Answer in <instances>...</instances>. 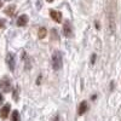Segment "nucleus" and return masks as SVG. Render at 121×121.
<instances>
[{
  "instance_id": "f257e3e1",
  "label": "nucleus",
  "mask_w": 121,
  "mask_h": 121,
  "mask_svg": "<svg viewBox=\"0 0 121 121\" xmlns=\"http://www.w3.org/2000/svg\"><path fill=\"white\" fill-rule=\"evenodd\" d=\"M63 65V59H62V53L59 51L53 52L52 55V67L55 70H59Z\"/></svg>"
},
{
  "instance_id": "f03ea898",
  "label": "nucleus",
  "mask_w": 121,
  "mask_h": 121,
  "mask_svg": "<svg viewBox=\"0 0 121 121\" xmlns=\"http://www.w3.org/2000/svg\"><path fill=\"white\" fill-rule=\"evenodd\" d=\"M0 88L3 90V92H10L11 91L12 86H11V80H10L9 76H4L0 80Z\"/></svg>"
},
{
  "instance_id": "7ed1b4c3",
  "label": "nucleus",
  "mask_w": 121,
  "mask_h": 121,
  "mask_svg": "<svg viewBox=\"0 0 121 121\" xmlns=\"http://www.w3.org/2000/svg\"><path fill=\"white\" fill-rule=\"evenodd\" d=\"M63 34L67 38L73 36V29H72V24L69 23V21H65L64 24H63Z\"/></svg>"
},
{
  "instance_id": "20e7f679",
  "label": "nucleus",
  "mask_w": 121,
  "mask_h": 121,
  "mask_svg": "<svg viewBox=\"0 0 121 121\" xmlns=\"http://www.w3.org/2000/svg\"><path fill=\"white\" fill-rule=\"evenodd\" d=\"M6 63L10 68V70H13L15 69V63H16V59H15V56L12 53H9L6 56Z\"/></svg>"
},
{
  "instance_id": "39448f33",
  "label": "nucleus",
  "mask_w": 121,
  "mask_h": 121,
  "mask_svg": "<svg viewBox=\"0 0 121 121\" xmlns=\"http://www.w3.org/2000/svg\"><path fill=\"white\" fill-rule=\"evenodd\" d=\"M50 15H51V18L53 19V21H56L57 23H59L60 21H62V13H60L59 11L51 10V11H50Z\"/></svg>"
},
{
  "instance_id": "423d86ee",
  "label": "nucleus",
  "mask_w": 121,
  "mask_h": 121,
  "mask_svg": "<svg viewBox=\"0 0 121 121\" xmlns=\"http://www.w3.org/2000/svg\"><path fill=\"white\" fill-rule=\"evenodd\" d=\"M28 23V16L27 15H22V16H19L18 19H17V26L19 27H23Z\"/></svg>"
},
{
  "instance_id": "0eeeda50",
  "label": "nucleus",
  "mask_w": 121,
  "mask_h": 121,
  "mask_svg": "<svg viewBox=\"0 0 121 121\" xmlns=\"http://www.w3.org/2000/svg\"><path fill=\"white\" fill-rule=\"evenodd\" d=\"M9 113H10V104H6L3 107V109L0 110V116L3 119H6L9 116Z\"/></svg>"
},
{
  "instance_id": "6e6552de",
  "label": "nucleus",
  "mask_w": 121,
  "mask_h": 121,
  "mask_svg": "<svg viewBox=\"0 0 121 121\" xmlns=\"http://www.w3.org/2000/svg\"><path fill=\"white\" fill-rule=\"evenodd\" d=\"M87 109H88V104H87V102H84L80 104V107H79V115H82V114H85L86 112H87Z\"/></svg>"
},
{
  "instance_id": "1a4fd4ad",
  "label": "nucleus",
  "mask_w": 121,
  "mask_h": 121,
  "mask_svg": "<svg viewBox=\"0 0 121 121\" xmlns=\"http://www.w3.org/2000/svg\"><path fill=\"white\" fill-rule=\"evenodd\" d=\"M11 121H21V116H19V113L17 110L12 113V116H11Z\"/></svg>"
},
{
  "instance_id": "9d476101",
  "label": "nucleus",
  "mask_w": 121,
  "mask_h": 121,
  "mask_svg": "<svg viewBox=\"0 0 121 121\" xmlns=\"http://www.w3.org/2000/svg\"><path fill=\"white\" fill-rule=\"evenodd\" d=\"M13 11H15V6H13V5H10V6L5 10V13L9 15V16H12V15H13Z\"/></svg>"
},
{
  "instance_id": "9b49d317",
  "label": "nucleus",
  "mask_w": 121,
  "mask_h": 121,
  "mask_svg": "<svg viewBox=\"0 0 121 121\" xmlns=\"http://www.w3.org/2000/svg\"><path fill=\"white\" fill-rule=\"evenodd\" d=\"M46 36V29L45 28H40L39 29V38L40 39H44Z\"/></svg>"
},
{
  "instance_id": "f8f14e48",
  "label": "nucleus",
  "mask_w": 121,
  "mask_h": 121,
  "mask_svg": "<svg viewBox=\"0 0 121 121\" xmlns=\"http://www.w3.org/2000/svg\"><path fill=\"white\" fill-rule=\"evenodd\" d=\"M4 24H5V19H0V28L4 27Z\"/></svg>"
},
{
  "instance_id": "ddd939ff",
  "label": "nucleus",
  "mask_w": 121,
  "mask_h": 121,
  "mask_svg": "<svg viewBox=\"0 0 121 121\" xmlns=\"http://www.w3.org/2000/svg\"><path fill=\"white\" fill-rule=\"evenodd\" d=\"M3 102H4V97H3L1 93H0V104H3Z\"/></svg>"
},
{
  "instance_id": "4468645a",
  "label": "nucleus",
  "mask_w": 121,
  "mask_h": 121,
  "mask_svg": "<svg viewBox=\"0 0 121 121\" xmlns=\"http://www.w3.org/2000/svg\"><path fill=\"white\" fill-rule=\"evenodd\" d=\"M95 59H96V55H93L92 57H91V60H92V63H95Z\"/></svg>"
},
{
  "instance_id": "2eb2a0df",
  "label": "nucleus",
  "mask_w": 121,
  "mask_h": 121,
  "mask_svg": "<svg viewBox=\"0 0 121 121\" xmlns=\"http://www.w3.org/2000/svg\"><path fill=\"white\" fill-rule=\"evenodd\" d=\"M53 121H58V116H57V117H56V119H55Z\"/></svg>"
},
{
  "instance_id": "dca6fc26",
  "label": "nucleus",
  "mask_w": 121,
  "mask_h": 121,
  "mask_svg": "<svg viewBox=\"0 0 121 121\" xmlns=\"http://www.w3.org/2000/svg\"><path fill=\"white\" fill-rule=\"evenodd\" d=\"M46 1H48V3H51V1H53V0H46Z\"/></svg>"
},
{
  "instance_id": "f3484780",
  "label": "nucleus",
  "mask_w": 121,
  "mask_h": 121,
  "mask_svg": "<svg viewBox=\"0 0 121 121\" xmlns=\"http://www.w3.org/2000/svg\"><path fill=\"white\" fill-rule=\"evenodd\" d=\"M1 5H3V3H1V0H0V7H1Z\"/></svg>"
}]
</instances>
